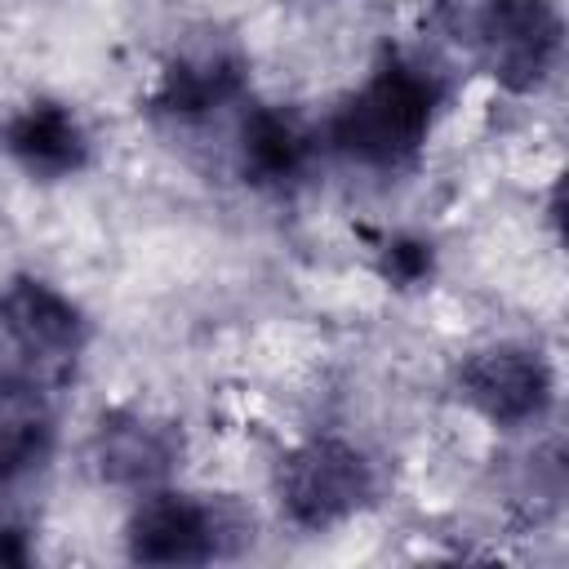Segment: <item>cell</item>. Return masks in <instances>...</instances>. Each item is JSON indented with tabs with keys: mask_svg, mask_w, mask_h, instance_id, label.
<instances>
[{
	"mask_svg": "<svg viewBox=\"0 0 569 569\" xmlns=\"http://www.w3.org/2000/svg\"><path fill=\"white\" fill-rule=\"evenodd\" d=\"M436 84L409 62L373 71L333 116V142L360 164H400L431 129Z\"/></svg>",
	"mask_w": 569,
	"mask_h": 569,
	"instance_id": "cell-1",
	"label": "cell"
},
{
	"mask_svg": "<svg viewBox=\"0 0 569 569\" xmlns=\"http://www.w3.org/2000/svg\"><path fill=\"white\" fill-rule=\"evenodd\" d=\"M373 493L369 462L338 440H311L280 467V507L302 529H329L356 516Z\"/></svg>",
	"mask_w": 569,
	"mask_h": 569,
	"instance_id": "cell-2",
	"label": "cell"
},
{
	"mask_svg": "<svg viewBox=\"0 0 569 569\" xmlns=\"http://www.w3.org/2000/svg\"><path fill=\"white\" fill-rule=\"evenodd\" d=\"M560 9L551 0H489L476 18V40L498 84L529 93L560 58Z\"/></svg>",
	"mask_w": 569,
	"mask_h": 569,
	"instance_id": "cell-3",
	"label": "cell"
},
{
	"mask_svg": "<svg viewBox=\"0 0 569 569\" xmlns=\"http://www.w3.org/2000/svg\"><path fill=\"white\" fill-rule=\"evenodd\" d=\"M236 520L191 493H151L129 520V556L142 565H200L227 551Z\"/></svg>",
	"mask_w": 569,
	"mask_h": 569,
	"instance_id": "cell-4",
	"label": "cell"
},
{
	"mask_svg": "<svg viewBox=\"0 0 569 569\" xmlns=\"http://www.w3.org/2000/svg\"><path fill=\"white\" fill-rule=\"evenodd\" d=\"M458 387H462V400L485 413L489 422L498 427H520L529 418H538L547 405H551V369L538 351L529 347H489V351H476L462 373H458Z\"/></svg>",
	"mask_w": 569,
	"mask_h": 569,
	"instance_id": "cell-5",
	"label": "cell"
},
{
	"mask_svg": "<svg viewBox=\"0 0 569 569\" xmlns=\"http://www.w3.org/2000/svg\"><path fill=\"white\" fill-rule=\"evenodd\" d=\"M0 329L40 369L71 365L76 351L84 347V320L71 307V298H62L53 284L31 280V276L13 280L0 293Z\"/></svg>",
	"mask_w": 569,
	"mask_h": 569,
	"instance_id": "cell-6",
	"label": "cell"
},
{
	"mask_svg": "<svg viewBox=\"0 0 569 569\" xmlns=\"http://www.w3.org/2000/svg\"><path fill=\"white\" fill-rule=\"evenodd\" d=\"M178 449H182L178 431L160 418H147V413L102 418L98 440H93L98 471L116 485H156L160 476L173 471Z\"/></svg>",
	"mask_w": 569,
	"mask_h": 569,
	"instance_id": "cell-7",
	"label": "cell"
},
{
	"mask_svg": "<svg viewBox=\"0 0 569 569\" xmlns=\"http://www.w3.org/2000/svg\"><path fill=\"white\" fill-rule=\"evenodd\" d=\"M4 151L40 178H67L84 164L89 142L80 120L58 102H31L4 124Z\"/></svg>",
	"mask_w": 569,
	"mask_h": 569,
	"instance_id": "cell-8",
	"label": "cell"
},
{
	"mask_svg": "<svg viewBox=\"0 0 569 569\" xmlns=\"http://www.w3.org/2000/svg\"><path fill=\"white\" fill-rule=\"evenodd\" d=\"M49 440V405L36 382L0 373V485L27 471Z\"/></svg>",
	"mask_w": 569,
	"mask_h": 569,
	"instance_id": "cell-9",
	"label": "cell"
},
{
	"mask_svg": "<svg viewBox=\"0 0 569 569\" xmlns=\"http://www.w3.org/2000/svg\"><path fill=\"white\" fill-rule=\"evenodd\" d=\"M236 84H240V71L222 53L182 58L160 80V107L178 111V116H196V111H209V107L227 102L236 93Z\"/></svg>",
	"mask_w": 569,
	"mask_h": 569,
	"instance_id": "cell-10",
	"label": "cell"
},
{
	"mask_svg": "<svg viewBox=\"0 0 569 569\" xmlns=\"http://www.w3.org/2000/svg\"><path fill=\"white\" fill-rule=\"evenodd\" d=\"M302 164V138L289 120L258 111L244 124V173H253L258 182H280L293 178Z\"/></svg>",
	"mask_w": 569,
	"mask_h": 569,
	"instance_id": "cell-11",
	"label": "cell"
},
{
	"mask_svg": "<svg viewBox=\"0 0 569 569\" xmlns=\"http://www.w3.org/2000/svg\"><path fill=\"white\" fill-rule=\"evenodd\" d=\"M427 267H431L427 244H418V240H396V244H387V276H391V280L413 284V280L427 276Z\"/></svg>",
	"mask_w": 569,
	"mask_h": 569,
	"instance_id": "cell-12",
	"label": "cell"
}]
</instances>
